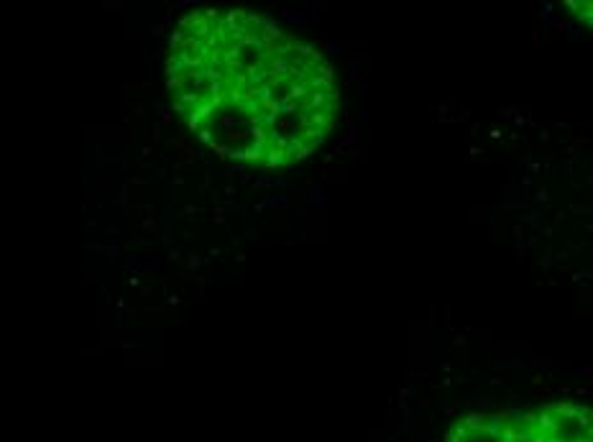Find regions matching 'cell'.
<instances>
[{"label": "cell", "instance_id": "6da1fadb", "mask_svg": "<svg viewBox=\"0 0 593 442\" xmlns=\"http://www.w3.org/2000/svg\"><path fill=\"white\" fill-rule=\"evenodd\" d=\"M171 100L215 154L261 169H289L330 138L340 105L325 56L274 21L238 8H205L169 41Z\"/></svg>", "mask_w": 593, "mask_h": 442}, {"label": "cell", "instance_id": "7a4b0ae2", "mask_svg": "<svg viewBox=\"0 0 593 442\" xmlns=\"http://www.w3.org/2000/svg\"><path fill=\"white\" fill-rule=\"evenodd\" d=\"M445 442H591V409L573 401L473 412L450 429Z\"/></svg>", "mask_w": 593, "mask_h": 442}]
</instances>
